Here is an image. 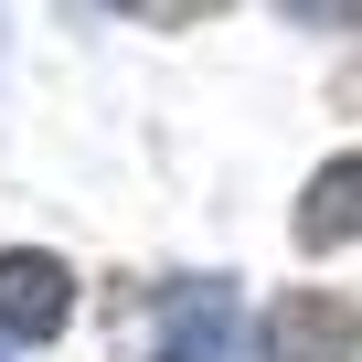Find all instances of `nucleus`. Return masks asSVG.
<instances>
[{"instance_id":"f257e3e1","label":"nucleus","mask_w":362,"mask_h":362,"mask_svg":"<svg viewBox=\"0 0 362 362\" xmlns=\"http://www.w3.org/2000/svg\"><path fill=\"white\" fill-rule=\"evenodd\" d=\"M245 351V320H235V288L203 277V288H181L149 330V362H235Z\"/></svg>"},{"instance_id":"f03ea898","label":"nucleus","mask_w":362,"mask_h":362,"mask_svg":"<svg viewBox=\"0 0 362 362\" xmlns=\"http://www.w3.org/2000/svg\"><path fill=\"white\" fill-rule=\"evenodd\" d=\"M267 341H277V362H341V351H362V298L288 288L277 320H267Z\"/></svg>"},{"instance_id":"7ed1b4c3","label":"nucleus","mask_w":362,"mask_h":362,"mask_svg":"<svg viewBox=\"0 0 362 362\" xmlns=\"http://www.w3.org/2000/svg\"><path fill=\"white\" fill-rule=\"evenodd\" d=\"M75 309L64 256H0V341H54Z\"/></svg>"},{"instance_id":"20e7f679","label":"nucleus","mask_w":362,"mask_h":362,"mask_svg":"<svg viewBox=\"0 0 362 362\" xmlns=\"http://www.w3.org/2000/svg\"><path fill=\"white\" fill-rule=\"evenodd\" d=\"M362 235V149H341L330 170H309V192H298V245H351Z\"/></svg>"},{"instance_id":"39448f33","label":"nucleus","mask_w":362,"mask_h":362,"mask_svg":"<svg viewBox=\"0 0 362 362\" xmlns=\"http://www.w3.org/2000/svg\"><path fill=\"white\" fill-rule=\"evenodd\" d=\"M288 11L320 22V33H351V22H362V0H288Z\"/></svg>"},{"instance_id":"423d86ee","label":"nucleus","mask_w":362,"mask_h":362,"mask_svg":"<svg viewBox=\"0 0 362 362\" xmlns=\"http://www.w3.org/2000/svg\"><path fill=\"white\" fill-rule=\"evenodd\" d=\"M117 11H139V22H192V11H214V0H117Z\"/></svg>"},{"instance_id":"0eeeda50","label":"nucleus","mask_w":362,"mask_h":362,"mask_svg":"<svg viewBox=\"0 0 362 362\" xmlns=\"http://www.w3.org/2000/svg\"><path fill=\"white\" fill-rule=\"evenodd\" d=\"M0 362H11V341H0Z\"/></svg>"}]
</instances>
